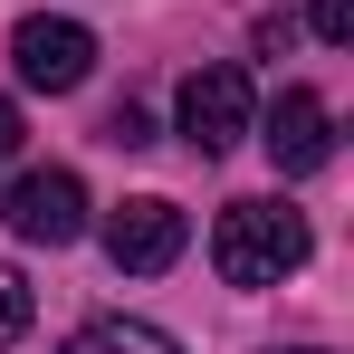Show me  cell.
<instances>
[{"instance_id": "1", "label": "cell", "mask_w": 354, "mask_h": 354, "mask_svg": "<svg viewBox=\"0 0 354 354\" xmlns=\"http://www.w3.org/2000/svg\"><path fill=\"white\" fill-rule=\"evenodd\" d=\"M306 249H316L306 211H288V201H230L221 230H211V268L230 288H278V278L306 268Z\"/></svg>"}, {"instance_id": "2", "label": "cell", "mask_w": 354, "mask_h": 354, "mask_svg": "<svg viewBox=\"0 0 354 354\" xmlns=\"http://www.w3.org/2000/svg\"><path fill=\"white\" fill-rule=\"evenodd\" d=\"M10 67H19V86H39V96H67V86H86V67H96V39L77 29V19H19L10 29Z\"/></svg>"}, {"instance_id": "3", "label": "cell", "mask_w": 354, "mask_h": 354, "mask_svg": "<svg viewBox=\"0 0 354 354\" xmlns=\"http://www.w3.org/2000/svg\"><path fill=\"white\" fill-rule=\"evenodd\" d=\"M173 115H182V144L192 153H230L239 134H249V77L239 67H192Z\"/></svg>"}, {"instance_id": "4", "label": "cell", "mask_w": 354, "mask_h": 354, "mask_svg": "<svg viewBox=\"0 0 354 354\" xmlns=\"http://www.w3.org/2000/svg\"><path fill=\"white\" fill-rule=\"evenodd\" d=\"M182 239H192V221H182L163 192H144V201H124L115 221H106V259H115L124 278H163L182 259Z\"/></svg>"}, {"instance_id": "5", "label": "cell", "mask_w": 354, "mask_h": 354, "mask_svg": "<svg viewBox=\"0 0 354 354\" xmlns=\"http://www.w3.org/2000/svg\"><path fill=\"white\" fill-rule=\"evenodd\" d=\"M0 221L19 239H39V249H67V239L86 230V182L77 173H19L10 201H0Z\"/></svg>"}, {"instance_id": "6", "label": "cell", "mask_w": 354, "mask_h": 354, "mask_svg": "<svg viewBox=\"0 0 354 354\" xmlns=\"http://www.w3.org/2000/svg\"><path fill=\"white\" fill-rule=\"evenodd\" d=\"M268 153H278L288 182H306V173L335 163V115H326L316 86H288V96H278V115H268Z\"/></svg>"}, {"instance_id": "7", "label": "cell", "mask_w": 354, "mask_h": 354, "mask_svg": "<svg viewBox=\"0 0 354 354\" xmlns=\"http://www.w3.org/2000/svg\"><path fill=\"white\" fill-rule=\"evenodd\" d=\"M58 354H182L163 326H144V316H96V326H77Z\"/></svg>"}, {"instance_id": "8", "label": "cell", "mask_w": 354, "mask_h": 354, "mask_svg": "<svg viewBox=\"0 0 354 354\" xmlns=\"http://www.w3.org/2000/svg\"><path fill=\"white\" fill-rule=\"evenodd\" d=\"M19 335H29V278L0 268V345H19Z\"/></svg>"}, {"instance_id": "9", "label": "cell", "mask_w": 354, "mask_h": 354, "mask_svg": "<svg viewBox=\"0 0 354 354\" xmlns=\"http://www.w3.org/2000/svg\"><path fill=\"white\" fill-rule=\"evenodd\" d=\"M316 39L345 48V39H354V0H316Z\"/></svg>"}, {"instance_id": "10", "label": "cell", "mask_w": 354, "mask_h": 354, "mask_svg": "<svg viewBox=\"0 0 354 354\" xmlns=\"http://www.w3.org/2000/svg\"><path fill=\"white\" fill-rule=\"evenodd\" d=\"M106 144H124V153H134V144H153V124L134 115V106H115V115H106Z\"/></svg>"}, {"instance_id": "11", "label": "cell", "mask_w": 354, "mask_h": 354, "mask_svg": "<svg viewBox=\"0 0 354 354\" xmlns=\"http://www.w3.org/2000/svg\"><path fill=\"white\" fill-rule=\"evenodd\" d=\"M10 153H19V106L0 96V163H10Z\"/></svg>"}, {"instance_id": "12", "label": "cell", "mask_w": 354, "mask_h": 354, "mask_svg": "<svg viewBox=\"0 0 354 354\" xmlns=\"http://www.w3.org/2000/svg\"><path fill=\"white\" fill-rule=\"evenodd\" d=\"M278 354H316V345H278Z\"/></svg>"}]
</instances>
